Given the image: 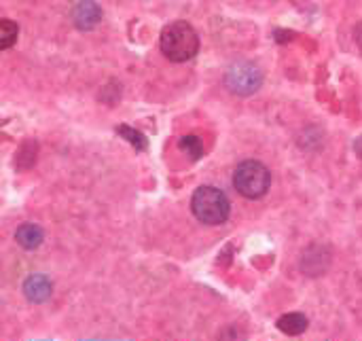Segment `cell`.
Instances as JSON below:
<instances>
[{
  "label": "cell",
  "instance_id": "obj_12",
  "mask_svg": "<svg viewBox=\"0 0 362 341\" xmlns=\"http://www.w3.org/2000/svg\"><path fill=\"white\" fill-rule=\"evenodd\" d=\"M180 149H182L193 161H197V159L204 155V144H202V140H199L197 136H182V138H180Z\"/></svg>",
  "mask_w": 362,
  "mask_h": 341
},
{
  "label": "cell",
  "instance_id": "obj_9",
  "mask_svg": "<svg viewBox=\"0 0 362 341\" xmlns=\"http://www.w3.org/2000/svg\"><path fill=\"white\" fill-rule=\"evenodd\" d=\"M310 327V320L308 316L299 314V312H293V314H284L280 320H278V329L286 335H301L305 333Z\"/></svg>",
  "mask_w": 362,
  "mask_h": 341
},
{
  "label": "cell",
  "instance_id": "obj_13",
  "mask_svg": "<svg viewBox=\"0 0 362 341\" xmlns=\"http://www.w3.org/2000/svg\"><path fill=\"white\" fill-rule=\"evenodd\" d=\"M354 38H356V45L361 47V51H362V23L354 30Z\"/></svg>",
  "mask_w": 362,
  "mask_h": 341
},
{
  "label": "cell",
  "instance_id": "obj_8",
  "mask_svg": "<svg viewBox=\"0 0 362 341\" xmlns=\"http://www.w3.org/2000/svg\"><path fill=\"white\" fill-rule=\"evenodd\" d=\"M15 240H17V244H19L21 248H25V250H34V248H38V246L42 244L45 233H42V229H40L38 225H34V223H25V225H21V227L15 231Z\"/></svg>",
  "mask_w": 362,
  "mask_h": 341
},
{
  "label": "cell",
  "instance_id": "obj_14",
  "mask_svg": "<svg viewBox=\"0 0 362 341\" xmlns=\"http://www.w3.org/2000/svg\"><path fill=\"white\" fill-rule=\"evenodd\" d=\"M354 151H356V155L362 159V136L361 138H356V142H354Z\"/></svg>",
  "mask_w": 362,
  "mask_h": 341
},
{
  "label": "cell",
  "instance_id": "obj_3",
  "mask_svg": "<svg viewBox=\"0 0 362 341\" xmlns=\"http://www.w3.org/2000/svg\"><path fill=\"white\" fill-rule=\"evenodd\" d=\"M233 187L238 189L240 195L248 200H259L272 187V172L261 161H255V159L244 161L233 172Z\"/></svg>",
  "mask_w": 362,
  "mask_h": 341
},
{
  "label": "cell",
  "instance_id": "obj_11",
  "mask_svg": "<svg viewBox=\"0 0 362 341\" xmlns=\"http://www.w3.org/2000/svg\"><path fill=\"white\" fill-rule=\"evenodd\" d=\"M117 132H119L132 146H136L138 151H144V149H146V138H144L142 132H138V129H134V127H129V125H119Z\"/></svg>",
  "mask_w": 362,
  "mask_h": 341
},
{
  "label": "cell",
  "instance_id": "obj_4",
  "mask_svg": "<svg viewBox=\"0 0 362 341\" xmlns=\"http://www.w3.org/2000/svg\"><path fill=\"white\" fill-rule=\"evenodd\" d=\"M225 85L229 87L231 93L238 96H250L255 91L261 89L263 85V70L248 59L235 62L229 66L227 74H225Z\"/></svg>",
  "mask_w": 362,
  "mask_h": 341
},
{
  "label": "cell",
  "instance_id": "obj_1",
  "mask_svg": "<svg viewBox=\"0 0 362 341\" xmlns=\"http://www.w3.org/2000/svg\"><path fill=\"white\" fill-rule=\"evenodd\" d=\"M159 47L163 51V55L170 62H189L197 55L199 51V36L193 30L191 23L187 21H174L170 25L163 28L161 38H159Z\"/></svg>",
  "mask_w": 362,
  "mask_h": 341
},
{
  "label": "cell",
  "instance_id": "obj_6",
  "mask_svg": "<svg viewBox=\"0 0 362 341\" xmlns=\"http://www.w3.org/2000/svg\"><path fill=\"white\" fill-rule=\"evenodd\" d=\"M72 21L78 30H93L102 21V8L93 0H83L72 11Z\"/></svg>",
  "mask_w": 362,
  "mask_h": 341
},
{
  "label": "cell",
  "instance_id": "obj_10",
  "mask_svg": "<svg viewBox=\"0 0 362 341\" xmlns=\"http://www.w3.org/2000/svg\"><path fill=\"white\" fill-rule=\"evenodd\" d=\"M19 28L17 23H13L11 19H2L0 21V49H11L17 40Z\"/></svg>",
  "mask_w": 362,
  "mask_h": 341
},
{
  "label": "cell",
  "instance_id": "obj_7",
  "mask_svg": "<svg viewBox=\"0 0 362 341\" xmlns=\"http://www.w3.org/2000/svg\"><path fill=\"white\" fill-rule=\"evenodd\" d=\"M53 293V282L42 276V274H34L23 282V295L30 304H45Z\"/></svg>",
  "mask_w": 362,
  "mask_h": 341
},
{
  "label": "cell",
  "instance_id": "obj_5",
  "mask_svg": "<svg viewBox=\"0 0 362 341\" xmlns=\"http://www.w3.org/2000/svg\"><path fill=\"white\" fill-rule=\"evenodd\" d=\"M329 265H331V253H329L327 246H310L303 253L301 263H299L301 272L312 276V278L322 276L329 270Z\"/></svg>",
  "mask_w": 362,
  "mask_h": 341
},
{
  "label": "cell",
  "instance_id": "obj_2",
  "mask_svg": "<svg viewBox=\"0 0 362 341\" xmlns=\"http://www.w3.org/2000/svg\"><path fill=\"white\" fill-rule=\"evenodd\" d=\"M191 210H193L195 219L206 223V225H223L229 219L231 204H229L227 195L221 189H216L212 185H206V187H199L193 193Z\"/></svg>",
  "mask_w": 362,
  "mask_h": 341
}]
</instances>
